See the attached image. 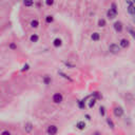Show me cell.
Masks as SVG:
<instances>
[{"label":"cell","mask_w":135,"mask_h":135,"mask_svg":"<svg viewBox=\"0 0 135 135\" xmlns=\"http://www.w3.org/2000/svg\"><path fill=\"white\" fill-rule=\"evenodd\" d=\"M109 51H110L112 54H118L120 51V48L118 47V44L112 43V44H110V47H109Z\"/></svg>","instance_id":"1"},{"label":"cell","mask_w":135,"mask_h":135,"mask_svg":"<svg viewBox=\"0 0 135 135\" xmlns=\"http://www.w3.org/2000/svg\"><path fill=\"white\" fill-rule=\"evenodd\" d=\"M113 113L116 117H121L123 115V110L121 107H115L113 110Z\"/></svg>","instance_id":"2"},{"label":"cell","mask_w":135,"mask_h":135,"mask_svg":"<svg viewBox=\"0 0 135 135\" xmlns=\"http://www.w3.org/2000/svg\"><path fill=\"white\" fill-rule=\"evenodd\" d=\"M62 99H64V97L60 93H55L53 95V101L55 103H60L62 101Z\"/></svg>","instance_id":"3"},{"label":"cell","mask_w":135,"mask_h":135,"mask_svg":"<svg viewBox=\"0 0 135 135\" xmlns=\"http://www.w3.org/2000/svg\"><path fill=\"white\" fill-rule=\"evenodd\" d=\"M57 131H58V129H57V127H56V126H54V125L48 127V130H47L49 135H55L57 133Z\"/></svg>","instance_id":"4"},{"label":"cell","mask_w":135,"mask_h":135,"mask_svg":"<svg viewBox=\"0 0 135 135\" xmlns=\"http://www.w3.org/2000/svg\"><path fill=\"white\" fill-rule=\"evenodd\" d=\"M129 45H130V42H129L128 39H121V40H120V42H119V48L126 49V48H128Z\"/></svg>","instance_id":"5"},{"label":"cell","mask_w":135,"mask_h":135,"mask_svg":"<svg viewBox=\"0 0 135 135\" xmlns=\"http://www.w3.org/2000/svg\"><path fill=\"white\" fill-rule=\"evenodd\" d=\"M114 28H115L116 32H121L122 31V23L120 21H116L114 23Z\"/></svg>","instance_id":"6"},{"label":"cell","mask_w":135,"mask_h":135,"mask_svg":"<svg viewBox=\"0 0 135 135\" xmlns=\"http://www.w3.org/2000/svg\"><path fill=\"white\" fill-rule=\"evenodd\" d=\"M24 130H25V132H27V133H30V132L33 130V125L31 122H27L24 125Z\"/></svg>","instance_id":"7"},{"label":"cell","mask_w":135,"mask_h":135,"mask_svg":"<svg viewBox=\"0 0 135 135\" xmlns=\"http://www.w3.org/2000/svg\"><path fill=\"white\" fill-rule=\"evenodd\" d=\"M116 15H117V14H115L112 10H109L108 12H107V16H108L109 19H114L116 17Z\"/></svg>","instance_id":"8"},{"label":"cell","mask_w":135,"mask_h":135,"mask_svg":"<svg viewBox=\"0 0 135 135\" xmlns=\"http://www.w3.org/2000/svg\"><path fill=\"white\" fill-rule=\"evenodd\" d=\"M54 47H56V48H59V47H61V44H62V41H61V39H59V38H56L55 40H54Z\"/></svg>","instance_id":"9"},{"label":"cell","mask_w":135,"mask_h":135,"mask_svg":"<svg viewBox=\"0 0 135 135\" xmlns=\"http://www.w3.org/2000/svg\"><path fill=\"white\" fill-rule=\"evenodd\" d=\"M76 127H77V129H79V130H84L85 128V121H78Z\"/></svg>","instance_id":"10"},{"label":"cell","mask_w":135,"mask_h":135,"mask_svg":"<svg viewBox=\"0 0 135 135\" xmlns=\"http://www.w3.org/2000/svg\"><path fill=\"white\" fill-rule=\"evenodd\" d=\"M128 12L131 14V15H134L135 14V7H134V4H130L128 7Z\"/></svg>","instance_id":"11"},{"label":"cell","mask_w":135,"mask_h":135,"mask_svg":"<svg viewBox=\"0 0 135 135\" xmlns=\"http://www.w3.org/2000/svg\"><path fill=\"white\" fill-rule=\"evenodd\" d=\"M91 38L93 39L94 41H98L99 38H100L99 33H93V34H92V36H91Z\"/></svg>","instance_id":"12"},{"label":"cell","mask_w":135,"mask_h":135,"mask_svg":"<svg viewBox=\"0 0 135 135\" xmlns=\"http://www.w3.org/2000/svg\"><path fill=\"white\" fill-rule=\"evenodd\" d=\"M38 25H39V22H38V20L37 19H34L31 21V27L34 28H38Z\"/></svg>","instance_id":"13"},{"label":"cell","mask_w":135,"mask_h":135,"mask_svg":"<svg viewBox=\"0 0 135 135\" xmlns=\"http://www.w3.org/2000/svg\"><path fill=\"white\" fill-rule=\"evenodd\" d=\"M38 39H39V37H38V35H36V34H34V35H32L30 37V40L32 42H37L38 41Z\"/></svg>","instance_id":"14"},{"label":"cell","mask_w":135,"mask_h":135,"mask_svg":"<svg viewBox=\"0 0 135 135\" xmlns=\"http://www.w3.org/2000/svg\"><path fill=\"white\" fill-rule=\"evenodd\" d=\"M107 123L109 125V127H110L111 129H114V128H115V125H114V122L112 121V119L107 118Z\"/></svg>","instance_id":"15"},{"label":"cell","mask_w":135,"mask_h":135,"mask_svg":"<svg viewBox=\"0 0 135 135\" xmlns=\"http://www.w3.org/2000/svg\"><path fill=\"white\" fill-rule=\"evenodd\" d=\"M95 103H96V98H93V99H91L90 100V102H89V108L92 109L95 106Z\"/></svg>","instance_id":"16"},{"label":"cell","mask_w":135,"mask_h":135,"mask_svg":"<svg viewBox=\"0 0 135 135\" xmlns=\"http://www.w3.org/2000/svg\"><path fill=\"white\" fill-rule=\"evenodd\" d=\"M53 20H54L53 16H47V17H45V22H47V23H52V22H53Z\"/></svg>","instance_id":"17"},{"label":"cell","mask_w":135,"mask_h":135,"mask_svg":"<svg viewBox=\"0 0 135 135\" xmlns=\"http://www.w3.org/2000/svg\"><path fill=\"white\" fill-rule=\"evenodd\" d=\"M105 25H106V20L105 19H99L98 20V27L102 28V27H105Z\"/></svg>","instance_id":"18"},{"label":"cell","mask_w":135,"mask_h":135,"mask_svg":"<svg viewBox=\"0 0 135 135\" xmlns=\"http://www.w3.org/2000/svg\"><path fill=\"white\" fill-rule=\"evenodd\" d=\"M58 74H59V75H61L62 77H64V78H65V79H68V80H70V81H72V78H70V77H69V76H67V75H65V74L64 73V72H58Z\"/></svg>","instance_id":"19"},{"label":"cell","mask_w":135,"mask_h":135,"mask_svg":"<svg viewBox=\"0 0 135 135\" xmlns=\"http://www.w3.org/2000/svg\"><path fill=\"white\" fill-rule=\"evenodd\" d=\"M110 10H112L115 14H117V7H116V4L114 3V2L111 4V8H110Z\"/></svg>","instance_id":"20"},{"label":"cell","mask_w":135,"mask_h":135,"mask_svg":"<svg viewBox=\"0 0 135 135\" xmlns=\"http://www.w3.org/2000/svg\"><path fill=\"white\" fill-rule=\"evenodd\" d=\"M43 82H44L45 85H49V84L51 82V78H50L49 76H45L44 78H43Z\"/></svg>","instance_id":"21"},{"label":"cell","mask_w":135,"mask_h":135,"mask_svg":"<svg viewBox=\"0 0 135 135\" xmlns=\"http://www.w3.org/2000/svg\"><path fill=\"white\" fill-rule=\"evenodd\" d=\"M99 113H100V115L101 116H105V113H106V111H105V107H100L99 108Z\"/></svg>","instance_id":"22"},{"label":"cell","mask_w":135,"mask_h":135,"mask_svg":"<svg viewBox=\"0 0 135 135\" xmlns=\"http://www.w3.org/2000/svg\"><path fill=\"white\" fill-rule=\"evenodd\" d=\"M23 4L25 5V7H31V5L34 4V2H33V1H24Z\"/></svg>","instance_id":"23"},{"label":"cell","mask_w":135,"mask_h":135,"mask_svg":"<svg viewBox=\"0 0 135 135\" xmlns=\"http://www.w3.org/2000/svg\"><path fill=\"white\" fill-rule=\"evenodd\" d=\"M78 105H79V108L84 109L85 108V99L84 100H80V101L78 102Z\"/></svg>","instance_id":"24"},{"label":"cell","mask_w":135,"mask_h":135,"mask_svg":"<svg viewBox=\"0 0 135 135\" xmlns=\"http://www.w3.org/2000/svg\"><path fill=\"white\" fill-rule=\"evenodd\" d=\"M10 48L12 49V50H16V49H17V45H16L15 43H13V42H12V43L10 44Z\"/></svg>","instance_id":"25"},{"label":"cell","mask_w":135,"mask_h":135,"mask_svg":"<svg viewBox=\"0 0 135 135\" xmlns=\"http://www.w3.org/2000/svg\"><path fill=\"white\" fill-rule=\"evenodd\" d=\"M129 32H130V34H131V36L132 37H134L135 35H134V31H133V28H129Z\"/></svg>","instance_id":"26"},{"label":"cell","mask_w":135,"mask_h":135,"mask_svg":"<svg viewBox=\"0 0 135 135\" xmlns=\"http://www.w3.org/2000/svg\"><path fill=\"white\" fill-rule=\"evenodd\" d=\"M64 64L67 65V67H70V68H74V64H71L70 62H64Z\"/></svg>","instance_id":"27"},{"label":"cell","mask_w":135,"mask_h":135,"mask_svg":"<svg viewBox=\"0 0 135 135\" xmlns=\"http://www.w3.org/2000/svg\"><path fill=\"white\" fill-rule=\"evenodd\" d=\"M28 68H30V65H28V64H24L23 69H22V71H27V70H28Z\"/></svg>","instance_id":"28"},{"label":"cell","mask_w":135,"mask_h":135,"mask_svg":"<svg viewBox=\"0 0 135 135\" xmlns=\"http://www.w3.org/2000/svg\"><path fill=\"white\" fill-rule=\"evenodd\" d=\"M1 135H11V133H10L8 131H3V132L1 133Z\"/></svg>","instance_id":"29"},{"label":"cell","mask_w":135,"mask_h":135,"mask_svg":"<svg viewBox=\"0 0 135 135\" xmlns=\"http://www.w3.org/2000/svg\"><path fill=\"white\" fill-rule=\"evenodd\" d=\"M45 3H47L48 5H52V4L54 3V1H47V2H45Z\"/></svg>","instance_id":"30"},{"label":"cell","mask_w":135,"mask_h":135,"mask_svg":"<svg viewBox=\"0 0 135 135\" xmlns=\"http://www.w3.org/2000/svg\"><path fill=\"white\" fill-rule=\"evenodd\" d=\"M85 118H87V119H89V120H90V119H91V117H90V115H88V114H87V115H85Z\"/></svg>","instance_id":"31"},{"label":"cell","mask_w":135,"mask_h":135,"mask_svg":"<svg viewBox=\"0 0 135 135\" xmlns=\"http://www.w3.org/2000/svg\"><path fill=\"white\" fill-rule=\"evenodd\" d=\"M95 135H99V133H98V132H96V133H95Z\"/></svg>","instance_id":"32"}]
</instances>
